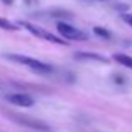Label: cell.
Returning a JSON list of instances; mask_svg holds the SVG:
<instances>
[{
  "label": "cell",
  "instance_id": "1",
  "mask_svg": "<svg viewBox=\"0 0 132 132\" xmlns=\"http://www.w3.org/2000/svg\"><path fill=\"white\" fill-rule=\"evenodd\" d=\"M9 60L15 62V64H20L23 65V67H29L32 69L34 72H39V74H50V72H54V67H50L48 64H45V62H40L37 60V59H32V57H27V55H20V54H9L5 55Z\"/></svg>",
  "mask_w": 132,
  "mask_h": 132
},
{
  "label": "cell",
  "instance_id": "2",
  "mask_svg": "<svg viewBox=\"0 0 132 132\" xmlns=\"http://www.w3.org/2000/svg\"><path fill=\"white\" fill-rule=\"evenodd\" d=\"M20 23H22V27H23V29H27L30 34H34V35H35V37H39V39L47 40V42H50V44L67 45V42H65V40H62V39H59V37H55L54 34H50L48 30L42 29V27H37V25H34V23H27V22H20Z\"/></svg>",
  "mask_w": 132,
  "mask_h": 132
},
{
  "label": "cell",
  "instance_id": "3",
  "mask_svg": "<svg viewBox=\"0 0 132 132\" xmlns=\"http://www.w3.org/2000/svg\"><path fill=\"white\" fill-rule=\"evenodd\" d=\"M55 27H57V32L60 34L62 37H65L67 40H77V42H80V40H87L89 39L85 32L72 27L70 23H67V22H57Z\"/></svg>",
  "mask_w": 132,
  "mask_h": 132
},
{
  "label": "cell",
  "instance_id": "4",
  "mask_svg": "<svg viewBox=\"0 0 132 132\" xmlns=\"http://www.w3.org/2000/svg\"><path fill=\"white\" fill-rule=\"evenodd\" d=\"M15 120H17V122H20L22 126L30 127V129H37V130H50V127H48L45 122H42V120H37V119H30V117H27V116H15Z\"/></svg>",
  "mask_w": 132,
  "mask_h": 132
},
{
  "label": "cell",
  "instance_id": "5",
  "mask_svg": "<svg viewBox=\"0 0 132 132\" xmlns=\"http://www.w3.org/2000/svg\"><path fill=\"white\" fill-rule=\"evenodd\" d=\"M7 100L10 104H15V105H20V107H32L34 105V99L30 95H27V94H9Z\"/></svg>",
  "mask_w": 132,
  "mask_h": 132
},
{
  "label": "cell",
  "instance_id": "6",
  "mask_svg": "<svg viewBox=\"0 0 132 132\" xmlns=\"http://www.w3.org/2000/svg\"><path fill=\"white\" fill-rule=\"evenodd\" d=\"M75 59H79V60H95V62H102V64H107V59L102 57V55L99 54H87V52H77L75 54Z\"/></svg>",
  "mask_w": 132,
  "mask_h": 132
},
{
  "label": "cell",
  "instance_id": "7",
  "mask_svg": "<svg viewBox=\"0 0 132 132\" xmlns=\"http://www.w3.org/2000/svg\"><path fill=\"white\" fill-rule=\"evenodd\" d=\"M112 59L117 62V64H120V65H124V67H127V69H130V70H132V57H130V55H126V54H114Z\"/></svg>",
  "mask_w": 132,
  "mask_h": 132
},
{
  "label": "cell",
  "instance_id": "8",
  "mask_svg": "<svg viewBox=\"0 0 132 132\" xmlns=\"http://www.w3.org/2000/svg\"><path fill=\"white\" fill-rule=\"evenodd\" d=\"M0 29H5V30H17L19 29V25L13 22H10V20L7 19H0Z\"/></svg>",
  "mask_w": 132,
  "mask_h": 132
},
{
  "label": "cell",
  "instance_id": "9",
  "mask_svg": "<svg viewBox=\"0 0 132 132\" xmlns=\"http://www.w3.org/2000/svg\"><path fill=\"white\" fill-rule=\"evenodd\" d=\"M94 34L102 37V39H110V32L105 30V29H102V27H95V29H94Z\"/></svg>",
  "mask_w": 132,
  "mask_h": 132
},
{
  "label": "cell",
  "instance_id": "10",
  "mask_svg": "<svg viewBox=\"0 0 132 132\" xmlns=\"http://www.w3.org/2000/svg\"><path fill=\"white\" fill-rule=\"evenodd\" d=\"M122 20L127 23V25L132 27V13H124V15H122Z\"/></svg>",
  "mask_w": 132,
  "mask_h": 132
},
{
  "label": "cell",
  "instance_id": "11",
  "mask_svg": "<svg viewBox=\"0 0 132 132\" xmlns=\"http://www.w3.org/2000/svg\"><path fill=\"white\" fill-rule=\"evenodd\" d=\"M2 2H3V3H7V5H12L13 0H2Z\"/></svg>",
  "mask_w": 132,
  "mask_h": 132
},
{
  "label": "cell",
  "instance_id": "12",
  "mask_svg": "<svg viewBox=\"0 0 132 132\" xmlns=\"http://www.w3.org/2000/svg\"><path fill=\"white\" fill-rule=\"evenodd\" d=\"M95 2H104V0H95Z\"/></svg>",
  "mask_w": 132,
  "mask_h": 132
}]
</instances>
